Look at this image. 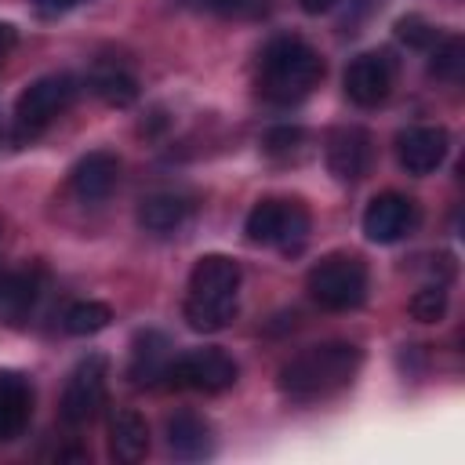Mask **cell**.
<instances>
[{
    "label": "cell",
    "instance_id": "ffe728a7",
    "mask_svg": "<svg viewBox=\"0 0 465 465\" xmlns=\"http://www.w3.org/2000/svg\"><path fill=\"white\" fill-rule=\"evenodd\" d=\"M91 91H94L105 105L127 109V105L138 98V80H134L127 69H120V65H98V69L91 73Z\"/></svg>",
    "mask_w": 465,
    "mask_h": 465
},
{
    "label": "cell",
    "instance_id": "7a4b0ae2",
    "mask_svg": "<svg viewBox=\"0 0 465 465\" xmlns=\"http://www.w3.org/2000/svg\"><path fill=\"white\" fill-rule=\"evenodd\" d=\"M327 65L323 54L302 40V36H272L262 51H258V94L272 105H298L302 98H309L320 80H323Z\"/></svg>",
    "mask_w": 465,
    "mask_h": 465
},
{
    "label": "cell",
    "instance_id": "5b68a950",
    "mask_svg": "<svg viewBox=\"0 0 465 465\" xmlns=\"http://www.w3.org/2000/svg\"><path fill=\"white\" fill-rule=\"evenodd\" d=\"M309 229H312V218H309L305 203L291 200V196H265V200H258L247 211V222H243V232H247L251 243L276 247V251H287V254L305 247Z\"/></svg>",
    "mask_w": 465,
    "mask_h": 465
},
{
    "label": "cell",
    "instance_id": "8992f818",
    "mask_svg": "<svg viewBox=\"0 0 465 465\" xmlns=\"http://www.w3.org/2000/svg\"><path fill=\"white\" fill-rule=\"evenodd\" d=\"M76 91H80V84L69 73H51V76L25 84V91L15 102V142L40 138L76 102Z\"/></svg>",
    "mask_w": 465,
    "mask_h": 465
},
{
    "label": "cell",
    "instance_id": "4316f807",
    "mask_svg": "<svg viewBox=\"0 0 465 465\" xmlns=\"http://www.w3.org/2000/svg\"><path fill=\"white\" fill-rule=\"evenodd\" d=\"M76 4H84V0H33V7H36L40 15H47V18L65 15V11H73Z\"/></svg>",
    "mask_w": 465,
    "mask_h": 465
},
{
    "label": "cell",
    "instance_id": "9c48e42d",
    "mask_svg": "<svg viewBox=\"0 0 465 465\" xmlns=\"http://www.w3.org/2000/svg\"><path fill=\"white\" fill-rule=\"evenodd\" d=\"M392 84H396V62L389 51H363L341 73L345 98L360 109H378L392 94Z\"/></svg>",
    "mask_w": 465,
    "mask_h": 465
},
{
    "label": "cell",
    "instance_id": "83f0119b",
    "mask_svg": "<svg viewBox=\"0 0 465 465\" xmlns=\"http://www.w3.org/2000/svg\"><path fill=\"white\" fill-rule=\"evenodd\" d=\"M15 44H18V29L11 22H0V62L15 51Z\"/></svg>",
    "mask_w": 465,
    "mask_h": 465
},
{
    "label": "cell",
    "instance_id": "f1b7e54d",
    "mask_svg": "<svg viewBox=\"0 0 465 465\" xmlns=\"http://www.w3.org/2000/svg\"><path fill=\"white\" fill-rule=\"evenodd\" d=\"M341 0H298V7L305 11V15H327V11H334Z\"/></svg>",
    "mask_w": 465,
    "mask_h": 465
},
{
    "label": "cell",
    "instance_id": "5bb4252c",
    "mask_svg": "<svg viewBox=\"0 0 465 465\" xmlns=\"http://www.w3.org/2000/svg\"><path fill=\"white\" fill-rule=\"evenodd\" d=\"M163 436H167V450L178 461H203L214 454V429L196 411H174L163 425Z\"/></svg>",
    "mask_w": 465,
    "mask_h": 465
},
{
    "label": "cell",
    "instance_id": "8fae6325",
    "mask_svg": "<svg viewBox=\"0 0 465 465\" xmlns=\"http://www.w3.org/2000/svg\"><path fill=\"white\" fill-rule=\"evenodd\" d=\"M421 222V211L403 193H378L363 211V236L371 243H400L407 240Z\"/></svg>",
    "mask_w": 465,
    "mask_h": 465
},
{
    "label": "cell",
    "instance_id": "3957f363",
    "mask_svg": "<svg viewBox=\"0 0 465 465\" xmlns=\"http://www.w3.org/2000/svg\"><path fill=\"white\" fill-rule=\"evenodd\" d=\"M240 262L229 254H200L185 287V323L193 331H225L240 309Z\"/></svg>",
    "mask_w": 465,
    "mask_h": 465
},
{
    "label": "cell",
    "instance_id": "ac0fdd59",
    "mask_svg": "<svg viewBox=\"0 0 465 465\" xmlns=\"http://www.w3.org/2000/svg\"><path fill=\"white\" fill-rule=\"evenodd\" d=\"M40 298V276L33 269H0V323H25Z\"/></svg>",
    "mask_w": 465,
    "mask_h": 465
},
{
    "label": "cell",
    "instance_id": "e0dca14e",
    "mask_svg": "<svg viewBox=\"0 0 465 465\" xmlns=\"http://www.w3.org/2000/svg\"><path fill=\"white\" fill-rule=\"evenodd\" d=\"M171 341L160 331H138L134 345H131V363H127V378L138 389H153L163 381L167 363H171Z\"/></svg>",
    "mask_w": 465,
    "mask_h": 465
},
{
    "label": "cell",
    "instance_id": "30bf717a",
    "mask_svg": "<svg viewBox=\"0 0 465 465\" xmlns=\"http://www.w3.org/2000/svg\"><path fill=\"white\" fill-rule=\"evenodd\" d=\"M323 160H327V171L345 185L367 178L371 167H374V138H371V131L360 127V124L334 127L327 134V142H323Z\"/></svg>",
    "mask_w": 465,
    "mask_h": 465
},
{
    "label": "cell",
    "instance_id": "2e32d148",
    "mask_svg": "<svg viewBox=\"0 0 465 465\" xmlns=\"http://www.w3.org/2000/svg\"><path fill=\"white\" fill-rule=\"evenodd\" d=\"M189 214H193V200L182 196V193H171V189L142 196V200H138V211H134L138 225H142L145 232H153V236H171V232H178V229L189 222Z\"/></svg>",
    "mask_w": 465,
    "mask_h": 465
},
{
    "label": "cell",
    "instance_id": "7c38bea8",
    "mask_svg": "<svg viewBox=\"0 0 465 465\" xmlns=\"http://www.w3.org/2000/svg\"><path fill=\"white\" fill-rule=\"evenodd\" d=\"M450 149V134L440 124H414L396 134V160L407 174H432Z\"/></svg>",
    "mask_w": 465,
    "mask_h": 465
},
{
    "label": "cell",
    "instance_id": "d6986e66",
    "mask_svg": "<svg viewBox=\"0 0 465 465\" xmlns=\"http://www.w3.org/2000/svg\"><path fill=\"white\" fill-rule=\"evenodd\" d=\"M149 454V425L138 411H116L109 418V458L120 465H134Z\"/></svg>",
    "mask_w": 465,
    "mask_h": 465
},
{
    "label": "cell",
    "instance_id": "603a6c76",
    "mask_svg": "<svg viewBox=\"0 0 465 465\" xmlns=\"http://www.w3.org/2000/svg\"><path fill=\"white\" fill-rule=\"evenodd\" d=\"M262 149H265L272 160H298L302 149H305V131L294 127V124H280V127L265 131Z\"/></svg>",
    "mask_w": 465,
    "mask_h": 465
},
{
    "label": "cell",
    "instance_id": "44dd1931",
    "mask_svg": "<svg viewBox=\"0 0 465 465\" xmlns=\"http://www.w3.org/2000/svg\"><path fill=\"white\" fill-rule=\"evenodd\" d=\"M109 323H113V309H109L105 302H91V298L73 302V305L62 312V331L73 334V338H91V334L105 331Z\"/></svg>",
    "mask_w": 465,
    "mask_h": 465
},
{
    "label": "cell",
    "instance_id": "6da1fadb",
    "mask_svg": "<svg viewBox=\"0 0 465 465\" xmlns=\"http://www.w3.org/2000/svg\"><path fill=\"white\" fill-rule=\"evenodd\" d=\"M360 367H363L360 345L341 341V338L316 341V345L294 352L291 360H283V367L276 371V389L294 403L327 400V396L341 392L345 385H352Z\"/></svg>",
    "mask_w": 465,
    "mask_h": 465
},
{
    "label": "cell",
    "instance_id": "52a82bcc",
    "mask_svg": "<svg viewBox=\"0 0 465 465\" xmlns=\"http://www.w3.org/2000/svg\"><path fill=\"white\" fill-rule=\"evenodd\" d=\"M236 360L218 349V345H203V349H185L178 356H171L167 363V374H163V385L171 389H189V392H225L236 385Z\"/></svg>",
    "mask_w": 465,
    "mask_h": 465
},
{
    "label": "cell",
    "instance_id": "4fadbf2b",
    "mask_svg": "<svg viewBox=\"0 0 465 465\" xmlns=\"http://www.w3.org/2000/svg\"><path fill=\"white\" fill-rule=\"evenodd\" d=\"M116 182H120V156L109 153V149L84 153L73 163V171H69V193L80 203H102V200H109V193L116 189Z\"/></svg>",
    "mask_w": 465,
    "mask_h": 465
},
{
    "label": "cell",
    "instance_id": "d4e9b609",
    "mask_svg": "<svg viewBox=\"0 0 465 465\" xmlns=\"http://www.w3.org/2000/svg\"><path fill=\"white\" fill-rule=\"evenodd\" d=\"M440 36H443V33H440L429 18H421V15H403V18L396 22V40L407 44L411 51H429Z\"/></svg>",
    "mask_w": 465,
    "mask_h": 465
},
{
    "label": "cell",
    "instance_id": "7402d4cb",
    "mask_svg": "<svg viewBox=\"0 0 465 465\" xmlns=\"http://www.w3.org/2000/svg\"><path fill=\"white\" fill-rule=\"evenodd\" d=\"M429 73L443 84L461 80V73H465V40L458 33H447L429 47Z\"/></svg>",
    "mask_w": 465,
    "mask_h": 465
},
{
    "label": "cell",
    "instance_id": "ba28073f",
    "mask_svg": "<svg viewBox=\"0 0 465 465\" xmlns=\"http://www.w3.org/2000/svg\"><path fill=\"white\" fill-rule=\"evenodd\" d=\"M105 396H109V360L102 352H87L65 378L58 414L65 425L80 429L98 418V411L105 407Z\"/></svg>",
    "mask_w": 465,
    "mask_h": 465
},
{
    "label": "cell",
    "instance_id": "484cf974",
    "mask_svg": "<svg viewBox=\"0 0 465 465\" xmlns=\"http://www.w3.org/2000/svg\"><path fill=\"white\" fill-rule=\"evenodd\" d=\"M203 4L225 18H258L269 11V0H203Z\"/></svg>",
    "mask_w": 465,
    "mask_h": 465
},
{
    "label": "cell",
    "instance_id": "9a60e30c",
    "mask_svg": "<svg viewBox=\"0 0 465 465\" xmlns=\"http://www.w3.org/2000/svg\"><path fill=\"white\" fill-rule=\"evenodd\" d=\"M33 418V381L22 371H0V443L18 440Z\"/></svg>",
    "mask_w": 465,
    "mask_h": 465
},
{
    "label": "cell",
    "instance_id": "277c9868",
    "mask_svg": "<svg viewBox=\"0 0 465 465\" xmlns=\"http://www.w3.org/2000/svg\"><path fill=\"white\" fill-rule=\"evenodd\" d=\"M367 287H371V276H367V265L360 254H345V251H334V254H323L309 276H305V291L309 298L327 309V312H352L367 302Z\"/></svg>",
    "mask_w": 465,
    "mask_h": 465
},
{
    "label": "cell",
    "instance_id": "cb8c5ba5",
    "mask_svg": "<svg viewBox=\"0 0 465 465\" xmlns=\"http://www.w3.org/2000/svg\"><path fill=\"white\" fill-rule=\"evenodd\" d=\"M411 316L418 320V323H436V320H443V312H447V287L436 280V283H425V287H418L414 294H411Z\"/></svg>",
    "mask_w": 465,
    "mask_h": 465
}]
</instances>
